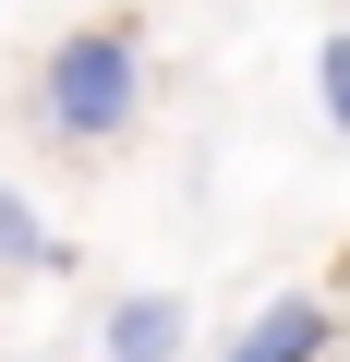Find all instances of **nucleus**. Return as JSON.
Wrapping results in <instances>:
<instances>
[{"mask_svg":"<svg viewBox=\"0 0 350 362\" xmlns=\"http://www.w3.org/2000/svg\"><path fill=\"white\" fill-rule=\"evenodd\" d=\"M133 97H145L133 25H85V37H61L49 73H37V109H49V133H73V145H109V133L133 121Z\"/></svg>","mask_w":350,"mask_h":362,"instance_id":"obj_1","label":"nucleus"},{"mask_svg":"<svg viewBox=\"0 0 350 362\" xmlns=\"http://www.w3.org/2000/svg\"><path fill=\"white\" fill-rule=\"evenodd\" d=\"M314 350H326V302H266L218 362H314Z\"/></svg>","mask_w":350,"mask_h":362,"instance_id":"obj_2","label":"nucleus"},{"mask_svg":"<svg viewBox=\"0 0 350 362\" xmlns=\"http://www.w3.org/2000/svg\"><path fill=\"white\" fill-rule=\"evenodd\" d=\"M169 350H182V302H169V290H133L109 314V362H169Z\"/></svg>","mask_w":350,"mask_h":362,"instance_id":"obj_3","label":"nucleus"},{"mask_svg":"<svg viewBox=\"0 0 350 362\" xmlns=\"http://www.w3.org/2000/svg\"><path fill=\"white\" fill-rule=\"evenodd\" d=\"M0 266H61V242L25 218V194H0Z\"/></svg>","mask_w":350,"mask_h":362,"instance_id":"obj_4","label":"nucleus"},{"mask_svg":"<svg viewBox=\"0 0 350 362\" xmlns=\"http://www.w3.org/2000/svg\"><path fill=\"white\" fill-rule=\"evenodd\" d=\"M314 85H326V121L350 133V37H326V49H314Z\"/></svg>","mask_w":350,"mask_h":362,"instance_id":"obj_5","label":"nucleus"}]
</instances>
